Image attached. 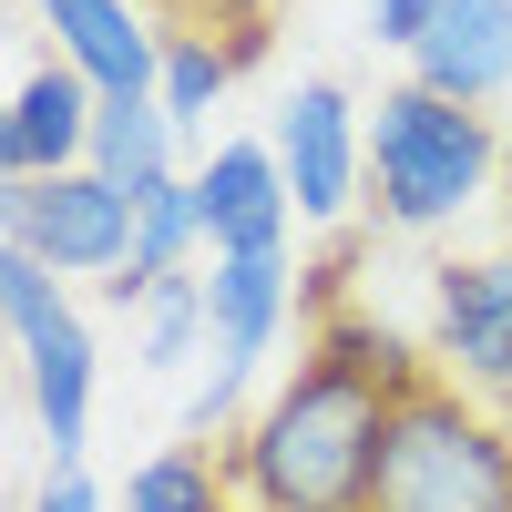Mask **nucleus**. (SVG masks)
Wrapping results in <instances>:
<instances>
[{
	"label": "nucleus",
	"mask_w": 512,
	"mask_h": 512,
	"mask_svg": "<svg viewBox=\"0 0 512 512\" xmlns=\"http://www.w3.org/2000/svg\"><path fill=\"white\" fill-rule=\"evenodd\" d=\"M441 21V0H369V41H379V52H420V31H431Z\"/></svg>",
	"instance_id": "nucleus-19"
},
{
	"label": "nucleus",
	"mask_w": 512,
	"mask_h": 512,
	"mask_svg": "<svg viewBox=\"0 0 512 512\" xmlns=\"http://www.w3.org/2000/svg\"><path fill=\"white\" fill-rule=\"evenodd\" d=\"M287 318H297V256L287 246L205 256V390L185 410V431H236V400L287 338Z\"/></svg>",
	"instance_id": "nucleus-5"
},
{
	"label": "nucleus",
	"mask_w": 512,
	"mask_h": 512,
	"mask_svg": "<svg viewBox=\"0 0 512 512\" xmlns=\"http://www.w3.org/2000/svg\"><path fill=\"white\" fill-rule=\"evenodd\" d=\"M226 82H236V52H226V41H205V31H164V72H154V103L175 113V134H195V123L226 103Z\"/></svg>",
	"instance_id": "nucleus-18"
},
{
	"label": "nucleus",
	"mask_w": 512,
	"mask_h": 512,
	"mask_svg": "<svg viewBox=\"0 0 512 512\" xmlns=\"http://www.w3.org/2000/svg\"><path fill=\"white\" fill-rule=\"evenodd\" d=\"M175 113H164L154 93H103L93 103V175H113L123 195H144L154 175H175Z\"/></svg>",
	"instance_id": "nucleus-15"
},
{
	"label": "nucleus",
	"mask_w": 512,
	"mask_h": 512,
	"mask_svg": "<svg viewBox=\"0 0 512 512\" xmlns=\"http://www.w3.org/2000/svg\"><path fill=\"white\" fill-rule=\"evenodd\" d=\"M195 256H205V226H195V175L175 164V175H154V185L134 195V256H123V267L103 277V297H113L123 318H134L164 277H185V267H195Z\"/></svg>",
	"instance_id": "nucleus-13"
},
{
	"label": "nucleus",
	"mask_w": 512,
	"mask_h": 512,
	"mask_svg": "<svg viewBox=\"0 0 512 512\" xmlns=\"http://www.w3.org/2000/svg\"><path fill=\"white\" fill-rule=\"evenodd\" d=\"M410 82H431L451 103H502L512 93V0H441V21L420 31Z\"/></svg>",
	"instance_id": "nucleus-11"
},
{
	"label": "nucleus",
	"mask_w": 512,
	"mask_h": 512,
	"mask_svg": "<svg viewBox=\"0 0 512 512\" xmlns=\"http://www.w3.org/2000/svg\"><path fill=\"white\" fill-rule=\"evenodd\" d=\"M369 512H512V410L451 390H410L379 420Z\"/></svg>",
	"instance_id": "nucleus-2"
},
{
	"label": "nucleus",
	"mask_w": 512,
	"mask_h": 512,
	"mask_svg": "<svg viewBox=\"0 0 512 512\" xmlns=\"http://www.w3.org/2000/svg\"><path fill=\"white\" fill-rule=\"evenodd\" d=\"M379 420H390V400H369L338 369L297 359L216 451L236 512H369Z\"/></svg>",
	"instance_id": "nucleus-1"
},
{
	"label": "nucleus",
	"mask_w": 512,
	"mask_h": 512,
	"mask_svg": "<svg viewBox=\"0 0 512 512\" xmlns=\"http://www.w3.org/2000/svg\"><path fill=\"white\" fill-rule=\"evenodd\" d=\"M502 175V134L492 113L431 93V82H390L369 113V216L400 236L451 226L461 205H482V185Z\"/></svg>",
	"instance_id": "nucleus-3"
},
{
	"label": "nucleus",
	"mask_w": 512,
	"mask_h": 512,
	"mask_svg": "<svg viewBox=\"0 0 512 512\" xmlns=\"http://www.w3.org/2000/svg\"><path fill=\"white\" fill-rule=\"evenodd\" d=\"M123 512H236L226 461H216V451H195V441L154 451V461H134V482H123Z\"/></svg>",
	"instance_id": "nucleus-16"
},
{
	"label": "nucleus",
	"mask_w": 512,
	"mask_h": 512,
	"mask_svg": "<svg viewBox=\"0 0 512 512\" xmlns=\"http://www.w3.org/2000/svg\"><path fill=\"white\" fill-rule=\"evenodd\" d=\"M502 256H512V236H502Z\"/></svg>",
	"instance_id": "nucleus-22"
},
{
	"label": "nucleus",
	"mask_w": 512,
	"mask_h": 512,
	"mask_svg": "<svg viewBox=\"0 0 512 512\" xmlns=\"http://www.w3.org/2000/svg\"><path fill=\"white\" fill-rule=\"evenodd\" d=\"M267 144H277L287 205L308 226H338L369 195V123H359V103L338 93V82H297V93L277 103V134Z\"/></svg>",
	"instance_id": "nucleus-6"
},
{
	"label": "nucleus",
	"mask_w": 512,
	"mask_h": 512,
	"mask_svg": "<svg viewBox=\"0 0 512 512\" xmlns=\"http://www.w3.org/2000/svg\"><path fill=\"white\" fill-rule=\"evenodd\" d=\"M287 175H277V144H216L195 164V226L205 256H256V246H287Z\"/></svg>",
	"instance_id": "nucleus-9"
},
{
	"label": "nucleus",
	"mask_w": 512,
	"mask_h": 512,
	"mask_svg": "<svg viewBox=\"0 0 512 512\" xmlns=\"http://www.w3.org/2000/svg\"><path fill=\"white\" fill-rule=\"evenodd\" d=\"M308 359H318V369H338L349 390L390 400V410H400L410 390H431V379H441L431 338H410V328L369 318V308H328V318H308Z\"/></svg>",
	"instance_id": "nucleus-12"
},
{
	"label": "nucleus",
	"mask_w": 512,
	"mask_h": 512,
	"mask_svg": "<svg viewBox=\"0 0 512 512\" xmlns=\"http://www.w3.org/2000/svg\"><path fill=\"white\" fill-rule=\"evenodd\" d=\"M185 359H205V267L164 277L134 308V369H185Z\"/></svg>",
	"instance_id": "nucleus-17"
},
{
	"label": "nucleus",
	"mask_w": 512,
	"mask_h": 512,
	"mask_svg": "<svg viewBox=\"0 0 512 512\" xmlns=\"http://www.w3.org/2000/svg\"><path fill=\"white\" fill-rule=\"evenodd\" d=\"M93 82H82L72 62L41 52L21 72V93H11V123H21V164L31 175H72V164H93Z\"/></svg>",
	"instance_id": "nucleus-14"
},
{
	"label": "nucleus",
	"mask_w": 512,
	"mask_h": 512,
	"mask_svg": "<svg viewBox=\"0 0 512 512\" xmlns=\"http://www.w3.org/2000/svg\"><path fill=\"white\" fill-rule=\"evenodd\" d=\"M31 512H103V492H93V472H82V461H52V482H41Z\"/></svg>",
	"instance_id": "nucleus-20"
},
{
	"label": "nucleus",
	"mask_w": 512,
	"mask_h": 512,
	"mask_svg": "<svg viewBox=\"0 0 512 512\" xmlns=\"http://www.w3.org/2000/svg\"><path fill=\"white\" fill-rule=\"evenodd\" d=\"M31 21L52 31V62H72L93 93H154L164 31L134 11V0H31Z\"/></svg>",
	"instance_id": "nucleus-10"
},
{
	"label": "nucleus",
	"mask_w": 512,
	"mask_h": 512,
	"mask_svg": "<svg viewBox=\"0 0 512 512\" xmlns=\"http://www.w3.org/2000/svg\"><path fill=\"white\" fill-rule=\"evenodd\" d=\"M431 359H441L451 390L512 410V256L431 267Z\"/></svg>",
	"instance_id": "nucleus-7"
},
{
	"label": "nucleus",
	"mask_w": 512,
	"mask_h": 512,
	"mask_svg": "<svg viewBox=\"0 0 512 512\" xmlns=\"http://www.w3.org/2000/svg\"><path fill=\"white\" fill-rule=\"evenodd\" d=\"M52 277H113L123 256H134V195H123L113 175H93V164H72V175H31L21 195V236Z\"/></svg>",
	"instance_id": "nucleus-8"
},
{
	"label": "nucleus",
	"mask_w": 512,
	"mask_h": 512,
	"mask_svg": "<svg viewBox=\"0 0 512 512\" xmlns=\"http://www.w3.org/2000/svg\"><path fill=\"white\" fill-rule=\"evenodd\" d=\"M0 175H31V164H21V123H11V103H0Z\"/></svg>",
	"instance_id": "nucleus-21"
},
{
	"label": "nucleus",
	"mask_w": 512,
	"mask_h": 512,
	"mask_svg": "<svg viewBox=\"0 0 512 512\" xmlns=\"http://www.w3.org/2000/svg\"><path fill=\"white\" fill-rule=\"evenodd\" d=\"M0 328L21 338V369H31V410H41V431H52V461H82V441H93V328H82L72 308V287L41 267L31 246L0 236Z\"/></svg>",
	"instance_id": "nucleus-4"
}]
</instances>
